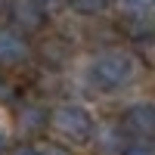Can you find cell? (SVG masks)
Here are the masks:
<instances>
[{"label":"cell","instance_id":"13","mask_svg":"<svg viewBox=\"0 0 155 155\" xmlns=\"http://www.w3.org/2000/svg\"><path fill=\"white\" fill-rule=\"evenodd\" d=\"M9 155H41V149L31 146V143H19V146H12Z\"/></svg>","mask_w":155,"mask_h":155},{"label":"cell","instance_id":"14","mask_svg":"<svg viewBox=\"0 0 155 155\" xmlns=\"http://www.w3.org/2000/svg\"><path fill=\"white\" fill-rule=\"evenodd\" d=\"M41 155H74L68 146H62V143H50L47 149H41Z\"/></svg>","mask_w":155,"mask_h":155},{"label":"cell","instance_id":"10","mask_svg":"<svg viewBox=\"0 0 155 155\" xmlns=\"http://www.w3.org/2000/svg\"><path fill=\"white\" fill-rule=\"evenodd\" d=\"M99 146H102V152H118V149H124L127 143H124V134L118 130V127H109V130L99 134Z\"/></svg>","mask_w":155,"mask_h":155},{"label":"cell","instance_id":"6","mask_svg":"<svg viewBox=\"0 0 155 155\" xmlns=\"http://www.w3.org/2000/svg\"><path fill=\"white\" fill-rule=\"evenodd\" d=\"M50 124V112L47 109H41V106H31V109H25L22 115H19V130L25 134V137H34V134H41L44 127Z\"/></svg>","mask_w":155,"mask_h":155},{"label":"cell","instance_id":"11","mask_svg":"<svg viewBox=\"0 0 155 155\" xmlns=\"http://www.w3.org/2000/svg\"><path fill=\"white\" fill-rule=\"evenodd\" d=\"M121 155H155V149L149 143H130V146H124Z\"/></svg>","mask_w":155,"mask_h":155},{"label":"cell","instance_id":"7","mask_svg":"<svg viewBox=\"0 0 155 155\" xmlns=\"http://www.w3.org/2000/svg\"><path fill=\"white\" fill-rule=\"evenodd\" d=\"M121 28H124V34L130 37V41H149V19H146V12H127Z\"/></svg>","mask_w":155,"mask_h":155},{"label":"cell","instance_id":"1","mask_svg":"<svg viewBox=\"0 0 155 155\" xmlns=\"http://www.w3.org/2000/svg\"><path fill=\"white\" fill-rule=\"evenodd\" d=\"M137 59L127 50H106L90 62V81L96 90H118L134 78Z\"/></svg>","mask_w":155,"mask_h":155},{"label":"cell","instance_id":"15","mask_svg":"<svg viewBox=\"0 0 155 155\" xmlns=\"http://www.w3.org/2000/svg\"><path fill=\"white\" fill-rule=\"evenodd\" d=\"M0 152H3V134H0Z\"/></svg>","mask_w":155,"mask_h":155},{"label":"cell","instance_id":"9","mask_svg":"<svg viewBox=\"0 0 155 155\" xmlns=\"http://www.w3.org/2000/svg\"><path fill=\"white\" fill-rule=\"evenodd\" d=\"M109 0H68V9L78 12V16H99L106 12Z\"/></svg>","mask_w":155,"mask_h":155},{"label":"cell","instance_id":"8","mask_svg":"<svg viewBox=\"0 0 155 155\" xmlns=\"http://www.w3.org/2000/svg\"><path fill=\"white\" fill-rule=\"evenodd\" d=\"M41 56L50 62V65H62V62L68 59V47L62 41H47V44H41Z\"/></svg>","mask_w":155,"mask_h":155},{"label":"cell","instance_id":"12","mask_svg":"<svg viewBox=\"0 0 155 155\" xmlns=\"http://www.w3.org/2000/svg\"><path fill=\"white\" fill-rule=\"evenodd\" d=\"M121 3H124L127 12H146L152 6V0H121Z\"/></svg>","mask_w":155,"mask_h":155},{"label":"cell","instance_id":"2","mask_svg":"<svg viewBox=\"0 0 155 155\" xmlns=\"http://www.w3.org/2000/svg\"><path fill=\"white\" fill-rule=\"evenodd\" d=\"M50 124L56 127V134H62L71 143H90V137H93V115L74 102L56 106L50 112Z\"/></svg>","mask_w":155,"mask_h":155},{"label":"cell","instance_id":"5","mask_svg":"<svg viewBox=\"0 0 155 155\" xmlns=\"http://www.w3.org/2000/svg\"><path fill=\"white\" fill-rule=\"evenodd\" d=\"M28 59V41L16 31H0V65H19Z\"/></svg>","mask_w":155,"mask_h":155},{"label":"cell","instance_id":"3","mask_svg":"<svg viewBox=\"0 0 155 155\" xmlns=\"http://www.w3.org/2000/svg\"><path fill=\"white\" fill-rule=\"evenodd\" d=\"M9 19L22 31H41L47 25V12L41 0H9Z\"/></svg>","mask_w":155,"mask_h":155},{"label":"cell","instance_id":"4","mask_svg":"<svg viewBox=\"0 0 155 155\" xmlns=\"http://www.w3.org/2000/svg\"><path fill=\"white\" fill-rule=\"evenodd\" d=\"M124 134H134L140 140H149L155 134V109L149 102H137L124 112Z\"/></svg>","mask_w":155,"mask_h":155}]
</instances>
